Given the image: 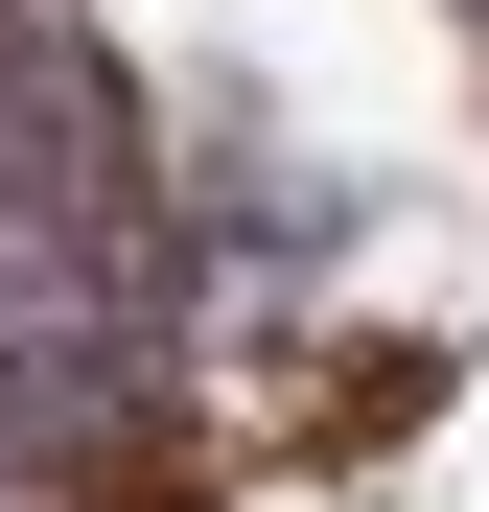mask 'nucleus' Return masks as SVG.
Wrapping results in <instances>:
<instances>
[{
	"label": "nucleus",
	"instance_id": "f257e3e1",
	"mask_svg": "<svg viewBox=\"0 0 489 512\" xmlns=\"http://www.w3.org/2000/svg\"><path fill=\"white\" fill-rule=\"evenodd\" d=\"M140 233L163 163L94 0H0V512H47L140 419Z\"/></svg>",
	"mask_w": 489,
	"mask_h": 512
}]
</instances>
